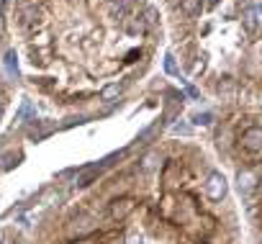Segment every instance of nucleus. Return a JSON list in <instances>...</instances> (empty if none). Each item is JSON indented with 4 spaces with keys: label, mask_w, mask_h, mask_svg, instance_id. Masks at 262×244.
Instances as JSON below:
<instances>
[{
    "label": "nucleus",
    "mask_w": 262,
    "mask_h": 244,
    "mask_svg": "<svg viewBox=\"0 0 262 244\" xmlns=\"http://www.w3.org/2000/svg\"><path fill=\"white\" fill-rule=\"evenodd\" d=\"M206 195L211 201H221L226 195V178L221 172H211L208 180H206Z\"/></svg>",
    "instance_id": "nucleus-1"
},
{
    "label": "nucleus",
    "mask_w": 262,
    "mask_h": 244,
    "mask_svg": "<svg viewBox=\"0 0 262 244\" xmlns=\"http://www.w3.org/2000/svg\"><path fill=\"white\" fill-rule=\"evenodd\" d=\"M242 147L252 154L262 152V129L259 126H249L244 134H242Z\"/></svg>",
    "instance_id": "nucleus-2"
},
{
    "label": "nucleus",
    "mask_w": 262,
    "mask_h": 244,
    "mask_svg": "<svg viewBox=\"0 0 262 244\" xmlns=\"http://www.w3.org/2000/svg\"><path fill=\"white\" fill-rule=\"evenodd\" d=\"M137 208V203H134V198H116L113 203H111V208H108V213H111V218H116V221H121V218H126L131 211Z\"/></svg>",
    "instance_id": "nucleus-3"
},
{
    "label": "nucleus",
    "mask_w": 262,
    "mask_h": 244,
    "mask_svg": "<svg viewBox=\"0 0 262 244\" xmlns=\"http://www.w3.org/2000/svg\"><path fill=\"white\" fill-rule=\"evenodd\" d=\"M105 165H108V160H105V162H100V165H90V167H85V170L77 175V185H80V188L90 185V183H93V180L100 175V170H103Z\"/></svg>",
    "instance_id": "nucleus-4"
},
{
    "label": "nucleus",
    "mask_w": 262,
    "mask_h": 244,
    "mask_svg": "<svg viewBox=\"0 0 262 244\" xmlns=\"http://www.w3.org/2000/svg\"><path fill=\"white\" fill-rule=\"evenodd\" d=\"M254 188H257V178H254L249 170L239 172V190H242V195H249Z\"/></svg>",
    "instance_id": "nucleus-5"
},
{
    "label": "nucleus",
    "mask_w": 262,
    "mask_h": 244,
    "mask_svg": "<svg viewBox=\"0 0 262 244\" xmlns=\"http://www.w3.org/2000/svg\"><path fill=\"white\" fill-rule=\"evenodd\" d=\"M118 93H121V85H118V82H113V85H108V87L100 93V98H103V100H111V98H116Z\"/></svg>",
    "instance_id": "nucleus-6"
},
{
    "label": "nucleus",
    "mask_w": 262,
    "mask_h": 244,
    "mask_svg": "<svg viewBox=\"0 0 262 244\" xmlns=\"http://www.w3.org/2000/svg\"><path fill=\"white\" fill-rule=\"evenodd\" d=\"M183 11L185 13H198L201 11V0H183Z\"/></svg>",
    "instance_id": "nucleus-7"
},
{
    "label": "nucleus",
    "mask_w": 262,
    "mask_h": 244,
    "mask_svg": "<svg viewBox=\"0 0 262 244\" xmlns=\"http://www.w3.org/2000/svg\"><path fill=\"white\" fill-rule=\"evenodd\" d=\"M165 70H167L170 75H178V64H175V59H172L170 54L165 57Z\"/></svg>",
    "instance_id": "nucleus-8"
},
{
    "label": "nucleus",
    "mask_w": 262,
    "mask_h": 244,
    "mask_svg": "<svg viewBox=\"0 0 262 244\" xmlns=\"http://www.w3.org/2000/svg\"><path fill=\"white\" fill-rule=\"evenodd\" d=\"M193 121H198V124H211V113H198Z\"/></svg>",
    "instance_id": "nucleus-9"
},
{
    "label": "nucleus",
    "mask_w": 262,
    "mask_h": 244,
    "mask_svg": "<svg viewBox=\"0 0 262 244\" xmlns=\"http://www.w3.org/2000/svg\"><path fill=\"white\" fill-rule=\"evenodd\" d=\"M155 162H157V157H155V154H149V157L144 160V170H152V167H155Z\"/></svg>",
    "instance_id": "nucleus-10"
},
{
    "label": "nucleus",
    "mask_w": 262,
    "mask_h": 244,
    "mask_svg": "<svg viewBox=\"0 0 262 244\" xmlns=\"http://www.w3.org/2000/svg\"><path fill=\"white\" fill-rule=\"evenodd\" d=\"M128 244H142V239H139V236H131V239H128Z\"/></svg>",
    "instance_id": "nucleus-11"
},
{
    "label": "nucleus",
    "mask_w": 262,
    "mask_h": 244,
    "mask_svg": "<svg viewBox=\"0 0 262 244\" xmlns=\"http://www.w3.org/2000/svg\"><path fill=\"white\" fill-rule=\"evenodd\" d=\"M13 244H26V241H13Z\"/></svg>",
    "instance_id": "nucleus-12"
}]
</instances>
